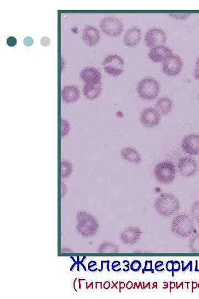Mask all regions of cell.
I'll return each mask as SVG.
<instances>
[{"instance_id": "cell-1", "label": "cell", "mask_w": 199, "mask_h": 299, "mask_svg": "<svg viewBox=\"0 0 199 299\" xmlns=\"http://www.w3.org/2000/svg\"><path fill=\"white\" fill-rule=\"evenodd\" d=\"M154 207L160 215L170 218L178 212L180 209V202L171 193H163L156 199Z\"/></svg>"}, {"instance_id": "cell-2", "label": "cell", "mask_w": 199, "mask_h": 299, "mask_svg": "<svg viewBox=\"0 0 199 299\" xmlns=\"http://www.w3.org/2000/svg\"><path fill=\"white\" fill-rule=\"evenodd\" d=\"M155 178L162 185H168L174 181L176 169L171 161H165L157 164L154 169Z\"/></svg>"}, {"instance_id": "cell-3", "label": "cell", "mask_w": 199, "mask_h": 299, "mask_svg": "<svg viewBox=\"0 0 199 299\" xmlns=\"http://www.w3.org/2000/svg\"><path fill=\"white\" fill-rule=\"evenodd\" d=\"M137 92L140 98L145 101H152L159 95L160 86L153 78H144L139 82Z\"/></svg>"}, {"instance_id": "cell-4", "label": "cell", "mask_w": 199, "mask_h": 299, "mask_svg": "<svg viewBox=\"0 0 199 299\" xmlns=\"http://www.w3.org/2000/svg\"><path fill=\"white\" fill-rule=\"evenodd\" d=\"M171 229L177 236L185 238L190 236L194 231V225L190 216L182 213L175 217L173 219Z\"/></svg>"}, {"instance_id": "cell-5", "label": "cell", "mask_w": 199, "mask_h": 299, "mask_svg": "<svg viewBox=\"0 0 199 299\" xmlns=\"http://www.w3.org/2000/svg\"><path fill=\"white\" fill-rule=\"evenodd\" d=\"M104 71L113 76L121 75L124 71L125 62L118 55H111L104 61Z\"/></svg>"}, {"instance_id": "cell-6", "label": "cell", "mask_w": 199, "mask_h": 299, "mask_svg": "<svg viewBox=\"0 0 199 299\" xmlns=\"http://www.w3.org/2000/svg\"><path fill=\"white\" fill-rule=\"evenodd\" d=\"M100 27L105 33L114 37L119 36L124 29L122 23L118 19L111 16L104 17L100 22Z\"/></svg>"}, {"instance_id": "cell-7", "label": "cell", "mask_w": 199, "mask_h": 299, "mask_svg": "<svg viewBox=\"0 0 199 299\" xmlns=\"http://www.w3.org/2000/svg\"><path fill=\"white\" fill-rule=\"evenodd\" d=\"M167 40V35L165 31L159 28L151 29L144 37V42L150 48H155L156 47L163 46Z\"/></svg>"}, {"instance_id": "cell-8", "label": "cell", "mask_w": 199, "mask_h": 299, "mask_svg": "<svg viewBox=\"0 0 199 299\" xmlns=\"http://www.w3.org/2000/svg\"><path fill=\"white\" fill-rule=\"evenodd\" d=\"M183 63L181 58L177 55H172L163 62L162 70L169 76L178 75L182 70Z\"/></svg>"}, {"instance_id": "cell-9", "label": "cell", "mask_w": 199, "mask_h": 299, "mask_svg": "<svg viewBox=\"0 0 199 299\" xmlns=\"http://www.w3.org/2000/svg\"><path fill=\"white\" fill-rule=\"evenodd\" d=\"M161 116L156 109L148 108L142 111L140 121L145 127L154 128L160 124Z\"/></svg>"}, {"instance_id": "cell-10", "label": "cell", "mask_w": 199, "mask_h": 299, "mask_svg": "<svg viewBox=\"0 0 199 299\" xmlns=\"http://www.w3.org/2000/svg\"><path fill=\"white\" fill-rule=\"evenodd\" d=\"M178 168L183 177L190 178L194 176L197 171L196 161L189 157H183L178 161Z\"/></svg>"}, {"instance_id": "cell-11", "label": "cell", "mask_w": 199, "mask_h": 299, "mask_svg": "<svg viewBox=\"0 0 199 299\" xmlns=\"http://www.w3.org/2000/svg\"><path fill=\"white\" fill-rule=\"evenodd\" d=\"M181 148L186 154L199 155V135L190 134L186 136L181 143Z\"/></svg>"}, {"instance_id": "cell-12", "label": "cell", "mask_w": 199, "mask_h": 299, "mask_svg": "<svg viewBox=\"0 0 199 299\" xmlns=\"http://www.w3.org/2000/svg\"><path fill=\"white\" fill-rule=\"evenodd\" d=\"M80 77L85 84L101 85L102 74L94 67H87L82 69Z\"/></svg>"}, {"instance_id": "cell-13", "label": "cell", "mask_w": 199, "mask_h": 299, "mask_svg": "<svg viewBox=\"0 0 199 299\" xmlns=\"http://www.w3.org/2000/svg\"><path fill=\"white\" fill-rule=\"evenodd\" d=\"M172 55V50L163 45L152 49L149 53V57L154 62H163Z\"/></svg>"}, {"instance_id": "cell-14", "label": "cell", "mask_w": 199, "mask_h": 299, "mask_svg": "<svg viewBox=\"0 0 199 299\" xmlns=\"http://www.w3.org/2000/svg\"><path fill=\"white\" fill-rule=\"evenodd\" d=\"M61 96L64 102L72 103L78 101L80 97V93L78 87L69 85L63 88Z\"/></svg>"}, {"instance_id": "cell-15", "label": "cell", "mask_w": 199, "mask_h": 299, "mask_svg": "<svg viewBox=\"0 0 199 299\" xmlns=\"http://www.w3.org/2000/svg\"><path fill=\"white\" fill-rule=\"evenodd\" d=\"M100 33L97 29L91 26H86L83 32V39L84 42L89 46H94L99 41Z\"/></svg>"}, {"instance_id": "cell-16", "label": "cell", "mask_w": 199, "mask_h": 299, "mask_svg": "<svg viewBox=\"0 0 199 299\" xmlns=\"http://www.w3.org/2000/svg\"><path fill=\"white\" fill-rule=\"evenodd\" d=\"M141 31L137 27H134L128 30L125 33L124 41L125 45L130 48L136 46L141 38Z\"/></svg>"}, {"instance_id": "cell-17", "label": "cell", "mask_w": 199, "mask_h": 299, "mask_svg": "<svg viewBox=\"0 0 199 299\" xmlns=\"http://www.w3.org/2000/svg\"><path fill=\"white\" fill-rule=\"evenodd\" d=\"M142 233V231L139 227H129L124 232L123 239L127 244H136L139 241Z\"/></svg>"}, {"instance_id": "cell-18", "label": "cell", "mask_w": 199, "mask_h": 299, "mask_svg": "<svg viewBox=\"0 0 199 299\" xmlns=\"http://www.w3.org/2000/svg\"><path fill=\"white\" fill-rule=\"evenodd\" d=\"M121 154L123 159L128 162L139 164L141 161L139 152L133 148H124L121 150Z\"/></svg>"}, {"instance_id": "cell-19", "label": "cell", "mask_w": 199, "mask_h": 299, "mask_svg": "<svg viewBox=\"0 0 199 299\" xmlns=\"http://www.w3.org/2000/svg\"><path fill=\"white\" fill-rule=\"evenodd\" d=\"M156 110L161 115H168L171 112L173 109L172 100L167 97L160 98L156 104Z\"/></svg>"}, {"instance_id": "cell-20", "label": "cell", "mask_w": 199, "mask_h": 299, "mask_svg": "<svg viewBox=\"0 0 199 299\" xmlns=\"http://www.w3.org/2000/svg\"><path fill=\"white\" fill-rule=\"evenodd\" d=\"M101 85L85 84L83 89L84 97L89 101L97 99L101 95Z\"/></svg>"}, {"instance_id": "cell-21", "label": "cell", "mask_w": 199, "mask_h": 299, "mask_svg": "<svg viewBox=\"0 0 199 299\" xmlns=\"http://www.w3.org/2000/svg\"><path fill=\"white\" fill-rule=\"evenodd\" d=\"M62 174L63 177H67L72 173L73 170V164L72 161L69 160H63L61 162Z\"/></svg>"}, {"instance_id": "cell-22", "label": "cell", "mask_w": 199, "mask_h": 299, "mask_svg": "<svg viewBox=\"0 0 199 299\" xmlns=\"http://www.w3.org/2000/svg\"><path fill=\"white\" fill-rule=\"evenodd\" d=\"M69 122L64 119H62L61 122V137L66 138L69 133Z\"/></svg>"}, {"instance_id": "cell-23", "label": "cell", "mask_w": 199, "mask_h": 299, "mask_svg": "<svg viewBox=\"0 0 199 299\" xmlns=\"http://www.w3.org/2000/svg\"><path fill=\"white\" fill-rule=\"evenodd\" d=\"M191 214L193 219L199 222V201L193 204L191 208Z\"/></svg>"}, {"instance_id": "cell-24", "label": "cell", "mask_w": 199, "mask_h": 299, "mask_svg": "<svg viewBox=\"0 0 199 299\" xmlns=\"http://www.w3.org/2000/svg\"><path fill=\"white\" fill-rule=\"evenodd\" d=\"M146 272H151L152 273H154L153 269V262L152 261H146L145 262L144 268L142 269V273L144 274Z\"/></svg>"}, {"instance_id": "cell-25", "label": "cell", "mask_w": 199, "mask_h": 299, "mask_svg": "<svg viewBox=\"0 0 199 299\" xmlns=\"http://www.w3.org/2000/svg\"><path fill=\"white\" fill-rule=\"evenodd\" d=\"M142 263L139 261H134L131 265V269L134 272H137L141 269Z\"/></svg>"}, {"instance_id": "cell-26", "label": "cell", "mask_w": 199, "mask_h": 299, "mask_svg": "<svg viewBox=\"0 0 199 299\" xmlns=\"http://www.w3.org/2000/svg\"><path fill=\"white\" fill-rule=\"evenodd\" d=\"M171 15L174 18L179 20H185L187 18H188L190 14H171Z\"/></svg>"}, {"instance_id": "cell-27", "label": "cell", "mask_w": 199, "mask_h": 299, "mask_svg": "<svg viewBox=\"0 0 199 299\" xmlns=\"http://www.w3.org/2000/svg\"><path fill=\"white\" fill-rule=\"evenodd\" d=\"M180 264L178 261H173V271H172V276H174V273L177 272L180 269Z\"/></svg>"}, {"instance_id": "cell-28", "label": "cell", "mask_w": 199, "mask_h": 299, "mask_svg": "<svg viewBox=\"0 0 199 299\" xmlns=\"http://www.w3.org/2000/svg\"><path fill=\"white\" fill-rule=\"evenodd\" d=\"M164 265V263L162 261H158L156 262L155 265V270L158 272H163L165 271V269H161V267H163Z\"/></svg>"}, {"instance_id": "cell-29", "label": "cell", "mask_w": 199, "mask_h": 299, "mask_svg": "<svg viewBox=\"0 0 199 299\" xmlns=\"http://www.w3.org/2000/svg\"><path fill=\"white\" fill-rule=\"evenodd\" d=\"M17 40L14 37H10L7 40V44L11 47L15 46L16 45Z\"/></svg>"}, {"instance_id": "cell-30", "label": "cell", "mask_w": 199, "mask_h": 299, "mask_svg": "<svg viewBox=\"0 0 199 299\" xmlns=\"http://www.w3.org/2000/svg\"><path fill=\"white\" fill-rule=\"evenodd\" d=\"M195 77L197 79H199V57L196 63V67L194 70Z\"/></svg>"}, {"instance_id": "cell-31", "label": "cell", "mask_w": 199, "mask_h": 299, "mask_svg": "<svg viewBox=\"0 0 199 299\" xmlns=\"http://www.w3.org/2000/svg\"><path fill=\"white\" fill-rule=\"evenodd\" d=\"M173 261H168L166 264V269L169 272H172L173 271Z\"/></svg>"}, {"instance_id": "cell-32", "label": "cell", "mask_w": 199, "mask_h": 299, "mask_svg": "<svg viewBox=\"0 0 199 299\" xmlns=\"http://www.w3.org/2000/svg\"><path fill=\"white\" fill-rule=\"evenodd\" d=\"M123 263H124L125 266V268L124 269V271L126 272H128V271H129V270H130V267H129L130 263H129V262H128L127 261H125Z\"/></svg>"}, {"instance_id": "cell-33", "label": "cell", "mask_w": 199, "mask_h": 299, "mask_svg": "<svg viewBox=\"0 0 199 299\" xmlns=\"http://www.w3.org/2000/svg\"><path fill=\"white\" fill-rule=\"evenodd\" d=\"M120 266V263L118 261L114 262L112 265V269L114 271L115 268L118 267V266Z\"/></svg>"}, {"instance_id": "cell-34", "label": "cell", "mask_w": 199, "mask_h": 299, "mask_svg": "<svg viewBox=\"0 0 199 299\" xmlns=\"http://www.w3.org/2000/svg\"><path fill=\"white\" fill-rule=\"evenodd\" d=\"M133 287V283L132 282H131V281H129V282H128L126 284V288L128 289H131Z\"/></svg>"}, {"instance_id": "cell-35", "label": "cell", "mask_w": 199, "mask_h": 299, "mask_svg": "<svg viewBox=\"0 0 199 299\" xmlns=\"http://www.w3.org/2000/svg\"><path fill=\"white\" fill-rule=\"evenodd\" d=\"M110 283L109 282H106L104 284V287L105 289H108L110 288Z\"/></svg>"}, {"instance_id": "cell-36", "label": "cell", "mask_w": 199, "mask_h": 299, "mask_svg": "<svg viewBox=\"0 0 199 299\" xmlns=\"http://www.w3.org/2000/svg\"><path fill=\"white\" fill-rule=\"evenodd\" d=\"M197 284L196 283H195V282L192 283V291H193V289H196L197 288Z\"/></svg>"}, {"instance_id": "cell-37", "label": "cell", "mask_w": 199, "mask_h": 299, "mask_svg": "<svg viewBox=\"0 0 199 299\" xmlns=\"http://www.w3.org/2000/svg\"><path fill=\"white\" fill-rule=\"evenodd\" d=\"M170 287H171V290L174 289L175 287V284L174 283H171V284H170Z\"/></svg>"}, {"instance_id": "cell-38", "label": "cell", "mask_w": 199, "mask_h": 299, "mask_svg": "<svg viewBox=\"0 0 199 299\" xmlns=\"http://www.w3.org/2000/svg\"><path fill=\"white\" fill-rule=\"evenodd\" d=\"M120 289H122V288H125V284L124 283L121 282L120 283Z\"/></svg>"}, {"instance_id": "cell-39", "label": "cell", "mask_w": 199, "mask_h": 299, "mask_svg": "<svg viewBox=\"0 0 199 299\" xmlns=\"http://www.w3.org/2000/svg\"><path fill=\"white\" fill-rule=\"evenodd\" d=\"M198 288H199V283H198Z\"/></svg>"}]
</instances>
